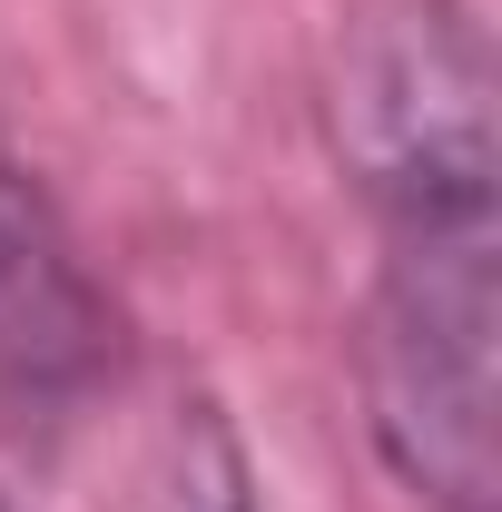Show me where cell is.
Segmentation results:
<instances>
[{"mask_svg":"<svg viewBox=\"0 0 502 512\" xmlns=\"http://www.w3.org/2000/svg\"><path fill=\"white\" fill-rule=\"evenodd\" d=\"M502 227L493 217H424L384 227V276L365 306V424L414 503L493 512V335H502Z\"/></svg>","mask_w":502,"mask_h":512,"instance_id":"6da1fadb","label":"cell"},{"mask_svg":"<svg viewBox=\"0 0 502 512\" xmlns=\"http://www.w3.org/2000/svg\"><path fill=\"white\" fill-rule=\"evenodd\" d=\"M335 148L384 227L493 217V50L463 0H384L345 40Z\"/></svg>","mask_w":502,"mask_h":512,"instance_id":"7a4b0ae2","label":"cell"},{"mask_svg":"<svg viewBox=\"0 0 502 512\" xmlns=\"http://www.w3.org/2000/svg\"><path fill=\"white\" fill-rule=\"evenodd\" d=\"M119 365L109 296L69 256L30 158L0 138V424H60Z\"/></svg>","mask_w":502,"mask_h":512,"instance_id":"3957f363","label":"cell"},{"mask_svg":"<svg viewBox=\"0 0 502 512\" xmlns=\"http://www.w3.org/2000/svg\"><path fill=\"white\" fill-rule=\"evenodd\" d=\"M0 512H10V503H0Z\"/></svg>","mask_w":502,"mask_h":512,"instance_id":"277c9868","label":"cell"}]
</instances>
